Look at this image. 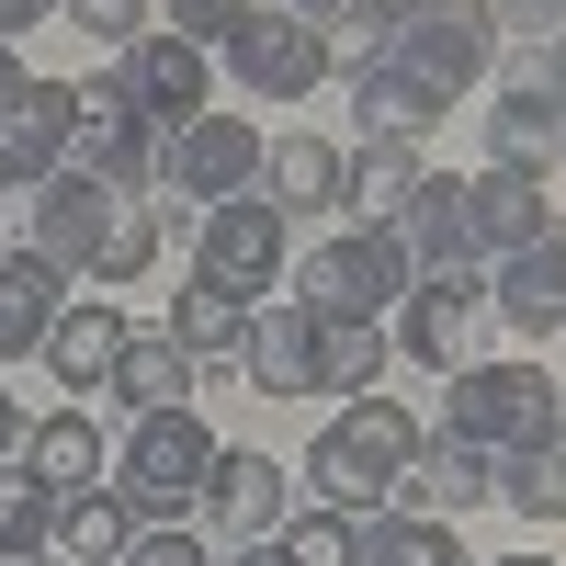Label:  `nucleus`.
Returning <instances> with one entry per match:
<instances>
[{"label":"nucleus","instance_id":"f257e3e1","mask_svg":"<svg viewBox=\"0 0 566 566\" xmlns=\"http://www.w3.org/2000/svg\"><path fill=\"white\" fill-rule=\"evenodd\" d=\"M69 283H136L159 261V205L148 193H114V181H91V170H57L34 193V239Z\"/></svg>","mask_w":566,"mask_h":566},{"label":"nucleus","instance_id":"f03ea898","mask_svg":"<svg viewBox=\"0 0 566 566\" xmlns=\"http://www.w3.org/2000/svg\"><path fill=\"white\" fill-rule=\"evenodd\" d=\"M408 453H419V419H408L397 397H352V408L306 442V464H295V476L317 488V510H340V522H374V510L397 499Z\"/></svg>","mask_w":566,"mask_h":566},{"label":"nucleus","instance_id":"7ed1b4c3","mask_svg":"<svg viewBox=\"0 0 566 566\" xmlns=\"http://www.w3.org/2000/svg\"><path fill=\"white\" fill-rule=\"evenodd\" d=\"M216 431L193 408H159V419H136L125 453H114V499L136 510V522H193L205 510V476H216Z\"/></svg>","mask_w":566,"mask_h":566},{"label":"nucleus","instance_id":"20e7f679","mask_svg":"<svg viewBox=\"0 0 566 566\" xmlns=\"http://www.w3.org/2000/svg\"><path fill=\"white\" fill-rule=\"evenodd\" d=\"M283 261H295V216H283L272 193L205 205V227H193V283H216V295H239V306H272Z\"/></svg>","mask_w":566,"mask_h":566},{"label":"nucleus","instance_id":"39448f33","mask_svg":"<svg viewBox=\"0 0 566 566\" xmlns=\"http://www.w3.org/2000/svg\"><path fill=\"white\" fill-rule=\"evenodd\" d=\"M408 283H419V272H408V250H397V227H340L328 250L295 261V306H306L317 328H340V317H386Z\"/></svg>","mask_w":566,"mask_h":566},{"label":"nucleus","instance_id":"423d86ee","mask_svg":"<svg viewBox=\"0 0 566 566\" xmlns=\"http://www.w3.org/2000/svg\"><path fill=\"white\" fill-rule=\"evenodd\" d=\"M442 431L476 442V453H522L555 431V374L544 363H464L453 397H442Z\"/></svg>","mask_w":566,"mask_h":566},{"label":"nucleus","instance_id":"0eeeda50","mask_svg":"<svg viewBox=\"0 0 566 566\" xmlns=\"http://www.w3.org/2000/svg\"><path fill=\"white\" fill-rule=\"evenodd\" d=\"M227 69H239V91H261V103H306L328 80V23L283 12V0H250L239 34H227Z\"/></svg>","mask_w":566,"mask_h":566},{"label":"nucleus","instance_id":"6e6552de","mask_svg":"<svg viewBox=\"0 0 566 566\" xmlns=\"http://www.w3.org/2000/svg\"><path fill=\"white\" fill-rule=\"evenodd\" d=\"M159 148L170 136L136 114V91L103 69V80H80V136H69V170H91V181H114V193H148L159 181Z\"/></svg>","mask_w":566,"mask_h":566},{"label":"nucleus","instance_id":"1a4fd4ad","mask_svg":"<svg viewBox=\"0 0 566 566\" xmlns=\"http://www.w3.org/2000/svg\"><path fill=\"white\" fill-rule=\"evenodd\" d=\"M476 328H488V283L476 272H419L408 295H397V328L386 340L408 363H431V374H464L476 363Z\"/></svg>","mask_w":566,"mask_h":566},{"label":"nucleus","instance_id":"9d476101","mask_svg":"<svg viewBox=\"0 0 566 566\" xmlns=\"http://www.w3.org/2000/svg\"><path fill=\"white\" fill-rule=\"evenodd\" d=\"M159 181H170L181 205L261 193V125H250V114H193V125H170V148H159Z\"/></svg>","mask_w":566,"mask_h":566},{"label":"nucleus","instance_id":"9b49d317","mask_svg":"<svg viewBox=\"0 0 566 566\" xmlns=\"http://www.w3.org/2000/svg\"><path fill=\"white\" fill-rule=\"evenodd\" d=\"M386 69L431 80L442 103H453V91H476V80L499 69V23L476 12V0H431V12H408V23H397V57H386Z\"/></svg>","mask_w":566,"mask_h":566},{"label":"nucleus","instance_id":"f8f14e48","mask_svg":"<svg viewBox=\"0 0 566 566\" xmlns=\"http://www.w3.org/2000/svg\"><path fill=\"white\" fill-rule=\"evenodd\" d=\"M80 136V80H23V103L0 114V193H45L69 170Z\"/></svg>","mask_w":566,"mask_h":566},{"label":"nucleus","instance_id":"ddd939ff","mask_svg":"<svg viewBox=\"0 0 566 566\" xmlns=\"http://www.w3.org/2000/svg\"><path fill=\"white\" fill-rule=\"evenodd\" d=\"M476 499H499V453H476V442H453V431H419V453H408V476H397V522H464Z\"/></svg>","mask_w":566,"mask_h":566},{"label":"nucleus","instance_id":"4468645a","mask_svg":"<svg viewBox=\"0 0 566 566\" xmlns=\"http://www.w3.org/2000/svg\"><path fill=\"white\" fill-rule=\"evenodd\" d=\"M555 159H566V103L544 91V69H510L499 103H488V170H533V181H555Z\"/></svg>","mask_w":566,"mask_h":566},{"label":"nucleus","instance_id":"2eb2a0df","mask_svg":"<svg viewBox=\"0 0 566 566\" xmlns=\"http://www.w3.org/2000/svg\"><path fill=\"white\" fill-rule=\"evenodd\" d=\"M114 80L136 91V114H148L159 136H170V125H193V114H216V103H205V91H216V80H205V45H181V34H159V23L114 57Z\"/></svg>","mask_w":566,"mask_h":566},{"label":"nucleus","instance_id":"dca6fc26","mask_svg":"<svg viewBox=\"0 0 566 566\" xmlns=\"http://www.w3.org/2000/svg\"><path fill=\"white\" fill-rule=\"evenodd\" d=\"M205 522L239 533V544H272L283 522H295V476H283L272 453H216V476H205Z\"/></svg>","mask_w":566,"mask_h":566},{"label":"nucleus","instance_id":"f3484780","mask_svg":"<svg viewBox=\"0 0 566 566\" xmlns=\"http://www.w3.org/2000/svg\"><path fill=\"white\" fill-rule=\"evenodd\" d=\"M239 374H250V397H317V317H306L295 295L250 306V340H239Z\"/></svg>","mask_w":566,"mask_h":566},{"label":"nucleus","instance_id":"a211bd4d","mask_svg":"<svg viewBox=\"0 0 566 566\" xmlns=\"http://www.w3.org/2000/svg\"><path fill=\"white\" fill-rule=\"evenodd\" d=\"M464 216H476V261H510V250H533L544 227H566L533 170H476L464 181Z\"/></svg>","mask_w":566,"mask_h":566},{"label":"nucleus","instance_id":"6ab92c4d","mask_svg":"<svg viewBox=\"0 0 566 566\" xmlns=\"http://www.w3.org/2000/svg\"><path fill=\"white\" fill-rule=\"evenodd\" d=\"M488 306H499L510 328H533V340L566 328V227H544L533 250H510V261L488 272Z\"/></svg>","mask_w":566,"mask_h":566},{"label":"nucleus","instance_id":"aec40b11","mask_svg":"<svg viewBox=\"0 0 566 566\" xmlns=\"http://www.w3.org/2000/svg\"><path fill=\"white\" fill-rule=\"evenodd\" d=\"M69 317V272L45 250H0V363L45 352V328Z\"/></svg>","mask_w":566,"mask_h":566},{"label":"nucleus","instance_id":"412c9836","mask_svg":"<svg viewBox=\"0 0 566 566\" xmlns=\"http://www.w3.org/2000/svg\"><path fill=\"white\" fill-rule=\"evenodd\" d=\"M114 352H125V306L114 295H69V317L45 328V374L80 386V408H91V386H114Z\"/></svg>","mask_w":566,"mask_h":566},{"label":"nucleus","instance_id":"4be33fe9","mask_svg":"<svg viewBox=\"0 0 566 566\" xmlns=\"http://www.w3.org/2000/svg\"><path fill=\"white\" fill-rule=\"evenodd\" d=\"M397 250H408V272H476V216H464V181H419L408 216H397Z\"/></svg>","mask_w":566,"mask_h":566},{"label":"nucleus","instance_id":"5701e85b","mask_svg":"<svg viewBox=\"0 0 566 566\" xmlns=\"http://www.w3.org/2000/svg\"><path fill=\"white\" fill-rule=\"evenodd\" d=\"M136 533H148V522H136L114 488H80V499H57V522H45V555H57V566H125Z\"/></svg>","mask_w":566,"mask_h":566},{"label":"nucleus","instance_id":"b1692460","mask_svg":"<svg viewBox=\"0 0 566 566\" xmlns=\"http://www.w3.org/2000/svg\"><path fill=\"white\" fill-rule=\"evenodd\" d=\"M352 114H363L374 148H419V136H431L453 103H442L431 80H408V69H352Z\"/></svg>","mask_w":566,"mask_h":566},{"label":"nucleus","instance_id":"393cba45","mask_svg":"<svg viewBox=\"0 0 566 566\" xmlns=\"http://www.w3.org/2000/svg\"><path fill=\"white\" fill-rule=\"evenodd\" d=\"M193 352L170 340V328H125V352H114V397L136 408V419H159V408H193Z\"/></svg>","mask_w":566,"mask_h":566},{"label":"nucleus","instance_id":"a878e982","mask_svg":"<svg viewBox=\"0 0 566 566\" xmlns=\"http://www.w3.org/2000/svg\"><path fill=\"white\" fill-rule=\"evenodd\" d=\"M23 464H34V476L45 488H57V499H80V488H103V419H91V408H45L34 419V431H23Z\"/></svg>","mask_w":566,"mask_h":566},{"label":"nucleus","instance_id":"bb28decb","mask_svg":"<svg viewBox=\"0 0 566 566\" xmlns=\"http://www.w3.org/2000/svg\"><path fill=\"white\" fill-rule=\"evenodd\" d=\"M419 181H431V159H419V148H374V136H363V159L340 170V216H352V227H397Z\"/></svg>","mask_w":566,"mask_h":566},{"label":"nucleus","instance_id":"cd10ccee","mask_svg":"<svg viewBox=\"0 0 566 566\" xmlns=\"http://www.w3.org/2000/svg\"><path fill=\"white\" fill-rule=\"evenodd\" d=\"M340 148H328V136H272L261 148V193L283 205V216H317V205H340Z\"/></svg>","mask_w":566,"mask_h":566},{"label":"nucleus","instance_id":"c85d7f7f","mask_svg":"<svg viewBox=\"0 0 566 566\" xmlns=\"http://www.w3.org/2000/svg\"><path fill=\"white\" fill-rule=\"evenodd\" d=\"M386 363H397V340H386L374 317L317 328V397H374V386H386Z\"/></svg>","mask_w":566,"mask_h":566},{"label":"nucleus","instance_id":"c756f323","mask_svg":"<svg viewBox=\"0 0 566 566\" xmlns=\"http://www.w3.org/2000/svg\"><path fill=\"white\" fill-rule=\"evenodd\" d=\"M499 499L522 510L533 533L566 522V431H544V442H522V453H499Z\"/></svg>","mask_w":566,"mask_h":566},{"label":"nucleus","instance_id":"7c9ffc66","mask_svg":"<svg viewBox=\"0 0 566 566\" xmlns=\"http://www.w3.org/2000/svg\"><path fill=\"white\" fill-rule=\"evenodd\" d=\"M170 340L193 352V363H239V340H250V306H239V295H216V283H181Z\"/></svg>","mask_w":566,"mask_h":566},{"label":"nucleus","instance_id":"2f4dec72","mask_svg":"<svg viewBox=\"0 0 566 566\" xmlns=\"http://www.w3.org/2000/svg\"><path fill=\"white\" fill-rule=\"evenodd\" d=\"M363 566H476L453 522H397V510H374L363 522Z\"/></svg>","mask_w":566,"mask_h":566},{"label":"nucleus","instance_id":"473e14b6","mask_svg":"<svg viewBox=\"0 0 566 566\" xmlns=\"http://www.w3.org/2000/svg\"><path fill=\"white\" fill-rule=\"evenodd\" d=\"M272 544H283V566H363V522H340V510H295Z\"/></svg>","mask_w":566,"mask_h":566},{"label":"nucleus","instance_id":"72a5a7b5","mask_svg":"<svg viewBox=\"0 0 566 566\" xmlns=\"http://www.w3.org/2000/svg\"><path fill=\"white\" fill-rule=\"evenodd\" d=\"M45 522H57V488L12 453V464H0V544H45Z\"/></svg>","mask_w":566,"mask_h":566},{"label":"nucleus","instance_id":"f704fd0d","mask_svg":"<svg viewBox=\"0 0 566 566\" xmlns=\"http://www.w3.org/2000/svg\"><path fill=\"white\" fill-rule=\"evenodd\" d=\"M57 12H69L91 45H136V34H148V0H57Z\"/></svg>","mask_w":566,"mask_h":566},{"label":"nucleus","instance_id":"c9c22d12","mask_svg":"<svg viewBox=\"0 0 566 566\" xmlns=\"http://www.w3.org/2000/svg\"><path fill=\"white\" fill-rule=\"evenodd\" d=\"M239 12H250V0H170L159 34H181V45H227V34H239Z\"/></svg>","mask_w":566,"mask_h":566},{"label":"nucleus","instance_id":"e433bc0d","mask_svg":"<svg viewBox=\"0 0 566 566\" xmlns=\"http://www.w3.org/2000/svg\"><path fill=\"white\" fill-rule=\"evenodd\" d=\"M476 12H488L499 34H533V45H544V34H566V0H476Z\"/></svg>","mask_w":566,"mask_h":566},{"label":"nucleus","instance_id":"4c0bfd02","mask_svg":"<svg viewBox=\"0 0 566 566\" xmlns=\"http://www.w3.org/2000/svg\"><path fill=\"white\" fill-rule=\"evenodd\" d=\"M125 566H216V555H205L193 533H181V522H148V533H136V555H125Z\"/></svg>","mask_w":566,"mask_h":566},{"label":"nucleus","instance_id":"58836bf2","mask_svg":"<svg viewBox=\"0 0 566 566\" xmlns=\"http://www.w3.org/2000/svg\"><path fill=\"white\" fill-rule=\"evenodd\" d=\"M34 23H57V0H0V45H12V34H34Z\"/></svg>","mask_w":566,"mask_h":566},{"label":"nucleus","instance_id":"ea45409f","mask_svg":"<svg viewBox=\"0 0 566 566\" xmlns=\"http://www.w3.org/2000/svg\"><path fill=\"white\" fill-rule=\"evenodd\" d=\"M533 69H544V91H555V103H566V34H544V45H533Z\"/></svg>","mask_w":566,"mask_h":566},{"label":"nucleus","instance_id":"a19ab883","mask_svg":"<svg viewBox=\"0 0 566 566\" xmlns=\"http://www.w3.org/2000/svg\"><path fill=\"white\" fill-rule=\"evenodd\" d=\"M23 431H34V419L12 408V386H0V464H12V453H23Z\"/></svg>","mask_w":566,"mask_h":566},{"label":"nucleus","instance_id":"79ce46f5","mask_svg":"<svg viewBox=\"0 0 566 566\" xmlns=\"http://www.w3.org/2000/svg\"><path fill=\"white\" fill-rule=\"evenodd\" d=\"M23 80H34V69L12 57V45H0V114H12V103H23Z\"/></svg>","mask_w":566,"mask_h":566},{"label":"nucleus","instance_id":"37998d69","mask_svg":"<svg viewBox=\"0 0 566 566\" xmlns=\"http://www.w3.org/2000/svg\"><path fill=\"white\" fill-rule=\"evenodd\" d=\"M216 566H283V544H239V555H216Z\"/></svg>","mask_w":566,"mask_h":566},{"label":"nucleus","instance_id":"c03bdc74","mask_svg":"<svg viewBox=\"0 0 566 566\" xmlns=\"http://www.w3.org/2000/svg\"><path fill=\"white\" fill-rule=\"evenodd\" d=\"M283 12H306V23H340V12H352V0H283Z\"/></svg>","mask_w":566,"mask_h":566},{"label":"nucleus","instance_id":"a18cd8bd","mask_svg":"<svg viewBox=\"0 0 566 566\" xmlns=\"http://www.w3.org/2000/svg\"><path fill=\"white\" fill-rule=\"evenodd\" d=\"M0 566H57V555H45V544H0Z\"/></svg>","mask_w":566,"mask_h":566},{"label":"nucleus","instance_id":"49530a36","mask_svg":"<svg viewBox=\"0 0 566 566\" xmlns=\"http://www.w3.org/2000/svg\"><path fill=\"white\" fill-rule=\"evenodd\" d=\"M374 12H386V23H408V12H431V0H374Z\"/></svg>","mask_w":566,"mask_h":566},{"label":"nucleus","instance_id":"de8ad7c7","mask_svg":"<svg viewBox=\"0 0 566 566\" xmlns=\"http://www.w3.org/2000/svg\"><path fill=\"white\" fill-rule=\"evenodd\" d=\"M488 566H555V555H488Z\"/></svg>","mask_w":566,"mask_h":566},{"label":"nucleus","instance_id":"09e8293b","mask_svg":"<svg viewBox=\"0 0 566 566\" xmlns=\"http://www.w3.org/2000/svg\"><path fill=\"white\" fill-rule=\"evenodd\" d=\"M555 431H566V374H555Z\"/></svg>","mask_w":566,"mask_h":566}]
</instances>
